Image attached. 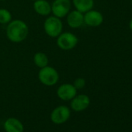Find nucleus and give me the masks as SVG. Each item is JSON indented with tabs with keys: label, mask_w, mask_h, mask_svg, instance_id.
Here are the masks:
<instances>
[{
	"label": "nucleus",
	"mask_w": 132,
	"mask_h": 132,
	"mask_svg": "<svg viewBox=\"0 0 132 132\" xmlns=\"http://www.w3.org/2000/svg\"><path fill=\"white\" fill-rule=\"evenodd\" d=\"M29 34L27 24L21 20H12L6 27V37L13 43L25 40Z\"/></svg>",
	"instance_id": "f257e3e1"
},
{
	"label": "nucleus",
	"mask_w": 132,
	"mask_h": 132,
	"mask_svg": "<svg viewBox=\"0 0 132 132\" xmlns=\"http://www.w3.org/2000/svg\"><path fill=\"white\" fill-rule=\"evenodd\" d=\"M38 79L46 86H53L58 82L59 74L54 67L47 65L44 68L40 69L38 72Z\"/></svg>",
	"instance_id": "f03ea898"
},
{
	"label": "nucleus",
	"mask_w": 132,
	"mask_h": 132,
	"mask_svg": "<svg viewBox=\"0 0 132 132\" xmlns=\"http://www.w3.org/2000/svg\"><path fill=\"white\" fill-rule=\"evenodd\" d=\"M44 30L48 37L56 38L61 32H63V23L61 20L54 16H48L44 20Z\"/></svg>",
	"instance_id": "7ed1b4c3"
},
{
	"label": "nucleus",
	"mask_w": 132,
	"mask_h": 132,
	"mask_svg": "<svg viewBox=\"0 0 132 132\" xmlns=\"http://www.w3.org/2000/svg\"><path fill=\"white\" fill-rule=\"evenodd\" d=\"M56 38L57 47L63 51H69L75 48L79 42L77 36L70 32H61Z\"/></svg>",
	"instance_id": "20e7f679"
},
{
	"label": "nucleus",
	"mask_w": 132,
	"mask_h": 132,
	"mask_svg": "<svg viewBox=\"0 0 132 132\" xmlns=\"http://www.w3.org/2000/svg\"><path fill=\"white\" fill-rule=\"evenodd\" d=\"M72 7L71 0H54L51 4V13L60 19L65 17Z\"/></svg>",
	"instance_id": "39448f33"
},
{
	"label": "nucleus",
	"mask_w": 132,
	"mask_h": 132,
	"mask_svg": "<svg viewBox=\"0 0 132 132\" xmlns=\"http://www.w3.org/2000/svg\"><path fill=\"white\" fill-rule=\"evenodd\" d=\"M71 115L70 109L64 105L55 107L51 113V120L55 124H62L67 121Z\"/></svg>",
	"instance_id": "423d86ee"
},
{
	"label": "nucleus",
	"mask_w": 132,
	"mask_h": 132,
	"mask_svg": "<svg viewBox=\"0 0 132 132\" xmlns=\"http://www.w3.org/2000/svg\"><path fill=\"white\" fill-rule=\"evenodd\" d=\"M57 95L61 100L69 101L77 95V89L75 88L73 84L64 83L58 86L57 89Z\"/></svg>",
	"instance_id": "0eeeda50"
},
{
	"label": "nucleus",
	"mask_w": 132,
	"mask_h": 132,
	"mask_svg": "<svg viewBox=\"0 0 132 132\" xmlns=\"http://www.w3.org/2000/svg\"><path fill=\"white\" fill-rule=\"evenodd\" d=\"M103 23V14L95 10H90L84 13V23L90 27H100Z\"/></svg>",
	"instance_id": "6e6552de"
},
{
	"label": "nucleus",
	"mask_w": 132,
	"mask_h": 132,
	"mask_svg": "<svg viewBox=\"0 0 132 132\" xmlns=\"http://www.w3.org/2000/svg\"><path fill=\"white\" fill-rule=\"evenodd\" d=\"M90 104V99L86 94L76 95L71 100V108L76 112H81L86 110Z\"/></svg>",
	"instance_id": "1a4fd4ad"
},
{
	"label": "nucleus",
	"mask_w": 132,
	"mask_h": 132,
	"mask_svg": "<svg viewBox=\"0 0 132 132\" xmlns=\"http://www.w3.org/2000/svg\"><path fill=\"white\" fill-rule=\"evenodd\" d=\"M66 21L69 27L77 29L84 24V13L75 10L70 11L66 16Z\"/></svg>",
	"instance_id": "9d476101"
},
{
	"label": "nucleus",
	"mask_w": 132,
	"mask_h": 132,
	"mask_svg": "<svg viewBox=\"0 0 132 132\" xmlns=\"http://www.w3.org/2000/svg\"><path fill=\"white\" fill-rule=\"evenodd\" d=\"M33 6L36 13L40 16H48L51 13V4L47 0H36Z\"/></svg>",
	"instance_id": "9b49d317"
},
{
	"label": "nucleus",
	"mask_w": 132,
	"mask_h": 132,
	"mask_svg": "<svg viewBox=\"0 0 132 132\" xmlns=\"http://www.w3.org/2000/svg\"><path fill=\"white\" fill-rule=\"evenodd\" d=\"M6 132H23L24 127L22 122L14 117L8 118L3 124Z\"/></svg>",
	"instance_id": "f8f14e48"
},
{
	"label": "nucleus",
	"mask_w": 132,
	"mask_h": 132,
	"mask_svg": "<svg viewBox=\"0 0 132 132\" xmlns=\"http://www.w3.org/2000/svg\"><path fill=\"white\" fill-rule=\"evenodd\" d=\"M76 10L85 13L94 6V0H72Z\"/></svg>",
	"instance_id": "ddd939ff"
},
{
	"label": "nucleus",
	"mask_w": 132,
	"mask_h": 132,
	"mask_svg": "<svg viewBox=\"0 0 132 132\" xmlns=\"http://www.w3.org/2000/svg\"><path fill=\"white\" fill-rule=\"evenodd\" d=\"M33 59H34V64L39 69L45 67V66L48 65V63H49V59H48L47 55L45 53L41 52V51H38L35 53Z\"/></svg>",
	"instance_id": "4468645a"
},
{
	"label": "nucleus",
	"mask_w": 132,
	"mask_h": 132,
	"mask_svg": "<svg viewBox=\"0 0 132 132\" xmlns=\"http://www.w3.org/2000/svg\"><path fill=\"white\" fill-rule=\"evenodd\" d=\"M12 20V14L8 10L0 9V24H8Z\"/></svg>",
	"instance_id": "2eb2a0df"
},
{
	"label": "nucleus",
	"mask_w": 132,
	"mask_h": 132,
	"mask_svg": "<svg viewBox=\"0 0 132 132\" xmlns=\"http://www.w3.org/2000/svg\"><path fill=\"white\" fill-rule=\"evenodd\" d=\"M86 80L83 78H77L75 79V81L73 82V86H75V88L78 90V89H82L86 86Z\"/></svg>",
	"instance_id": "dca6fc26"
},
{
	"label": "nucleus",
	"mask_w": 132,
	"mask_h": 132,
	"mask_svg": "<svg viewBox=\"0 0 132 132\" xmlns=\"http://www.w3.org/2000/svg\"><path fill=\"white\" fill-rule=\"evenodd\" d=\"M129 29L130 30V31L132 32V18L130 19V22H129Z\"/></svg>",
	"instance_id": "f3484780"
},
{
	"label": "nucleus",
	"mask_w": 132,
	"mask_h": 132,
	"mask_svg": "<svg viewBox=\"0 0 132 132\" xmlns=\"http://www.w3.org/2000/svg\"><path fill=\"white\" fill-rule=\"evenodd\" d=\"M0 1H5V0H0Z\"/></svg>",
	"instance_id": "a211bd4d"
},
{
	"label": "nucleus",
	"mask_w": 132,
	"mask_h": 132,
	"mask_svg": "<svg viewBox=\"0 0 132 132\" xmlns=\"http://www.w3.org/2000/svg\"><path fill=\"white\" fill-rule=\"evenodd\" d=\"M32 1H36V0H32Z\"/></svg>",
	"instance_id": "6ab92c4d"
},
{
	"label": "nucleus",
	"mask_w": 132,
	"mask_h": 132,
	"mask_svg": "<svg viewBox=\"0 0 132 132\" xmlns=\"http://www.w3.org/2000/svg\"><path fill=\"white\" fill-rule=\"evenodd\" d=\"M131 3H132V0H131Z\"/></svg>",
	"instance_id": "aec40b11"
}]
</instances>
